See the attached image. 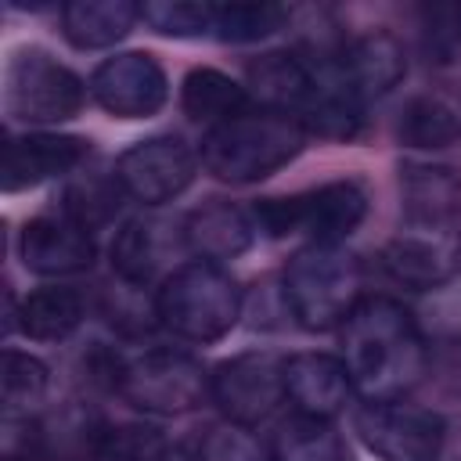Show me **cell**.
Returning <instances> with one entry per match:
<instances>
[{
	"mask_svg": "<svg viewBox=\"0 0 461 461\" xmlns=\"http://www.w3.org/2000/svg\"><path fill=\"white\" fill-rule=\"evenodd\" d=\"M180 249H187L184 245V227L176 230L169 220L137 216L115 234L112 267L126 285H151Z\"/></svg>",
	"mask_w": 461,
	"mask_h": 461,
	"instance_id": "2e32d148",
	"label": "cell"
},
{
	"mask_svg": "<svg viewBox=\"0 0 461 461\" xmlns=\"http://www.w3.org/2000/svg\"><path fill=\"white\" fill-rule=\"evenodd\" d=\"M288 7L281 4H252V0H234V4H216L212 18V36L223 43H256L285 29Z\"/></svg>",
	"mask_w": 461,
	"mask_h": 461,
	"instance_id": "d4e9b609",
	"label": "cell"
},
{
	"mask_svg": "<svg viewBox=\"0 0 461 461\" xmlns=\"http://www.w3.org/2000/svg\"><path fill=\"white\" fill-rule=\"evenodd\" d=\"M364 212H367L364 191L349 180H339V184H324L310 194L267 198L256 205L252 220L270 238L310 234V245H339L346 234L357 230Z\"/></svg>",
	"mask_w": 461,
	"mask_h": 461,
	"instance_id": "8992f818",
	"label": "cell"
},
{
	"mask_svg": "<svg viewBox=\"0 0 461 461\" xmlns=\"http://www.w3.org/2000/svg\"><path fill=\"white\" fill-rule=\"evenodd\" d=\"M140 18L162 36H212L216 4L205 0H148Z\"/></svg>",
	"mask_w": 461,
	"mask_h": 461,
	"instance_id": "83f0119b",
	"label": "cell"
},
{
	"mask_svg": "<svg viewBox=\"0 0 461 461\" xmlns=\"http://www.w3.org/2000/svg\"><path fill=\"white\" fill-rule=\"evenodd\" d=\"M137 18H140V7L130 0H72L61 7L65 36L79 50H101L119 43Z\"/></svg>",
	"mask_w": 461,
	"mask_h": 461,
	"instance_id": "44dd1931",
	"label": "cell"
},
{
	"mask_svg": "<svg viewBox=\"0 0 461 461\" xmlns=\"http://www.w3.org/2000/svg\"><path fill=\"white\" fill-rule=\"evenodd\" d=\"M270 454L274 461H342V443L331 421L295 414L277 425Z\"/></svg>",
	"mask_w": 461,
	"mask_h": 461,
	"instance_id": "cb8c5ba5",
	"label": "cell"
},
{
	"mask_svg": "<svg viewBox=\"0 0 461 461\" xmlns=\"http://www.w3.org/2000/svg\"><path fill=\"white\" fill-rule=\"evenodd\" d=\"M421 47L432 61L447 65L461 50V4H421L418 7Z\"/></svg>",
	"mask_w": 461,
	"mask_h": 461,
	"instance_id": "f1b7e54d",
	"label": "cell"
},
{
	"mask_svg": "<svg viewBox=\"0 0 461 461\" xmlns=\"http://www.w3.org/2000/svg\"><path fill=\"white\" fill-rule=\"evenodd\" d=\"M83 79L47 50H14L4 72V108L22 122H65L83 108Z\"/></svg>",
	"mask_w": 461,
	"mask_h": 461,
	"instance_id": "52a82bcc",
	"label": "cell"
},
{
	"mask_svg": "<svg viewBox=\"0 0 461 461\" xmlns=\"http://www.w3.org/2000/svg\"><path fill=\"white\" fill-rule=\"evenodd\" d=\"M86 151L90 148L83 137H65V133L11 137L4 144V166H0L4 191H22V187H36L43 180L65 176L86 158Z\"/></svg>",
	"mask_w": 461,
	"mask_h": 461,
	"instance_id": "5bb4252c",
	"label": "cell"
},
{
	"mask_svg": "<svg viewBox=\"0 0 461 461\" xmlns=\"http://www.w3.org/2000/svg\"><path fill=\"white\" fill-rule=\"evenodd\" d=\"M180 104L194 122H209V130H212V126H223L230 119L245 115L249 94H245V86H238L230 76H223L216 68H194L184 79Z\"/></svg>",
	"mask_w": 461,
	"mask_h": 461,
	"instance_id": "603a6c76",
	"label": "cell"
},
{
	"mask_svg": "<svg viewBox=\"0 0 461 461\" xmlns=\"http://www.w3.org/2000/svg\"><path fill=\"white\" fill-rule=\"evenodd\" d=\"M212 400L220 403L227 421L245 425V429L263 425L281 407V400H288L285 360L274 353H259V349L223 360L212 371Z\"/></svg>",
	"mask_w": 461,
	"mask_h": 461,
	"instance_id": "9c48e42d",
	"label": "cell"
},
{
	"mask_svg": "<svg viewBox=\"0 0 461 461\" xmlns=\"http://www.w3.org/2000/svg\"><path fill=\"white\" fill-rule=\"evenodd\" d=\"M86 317V303L72 285H47L22 299L18 328L36 342H61L68 339Z\"/></svg>",
	"mask_w": 461,
	"mask_h": 461,
	"instance_id": "7402d4cb",
	"label": "cell"
},
{
	"mask_svg": "<svg viewBox=\"0 0 461 461\" xmlns=\"http://www.w3.org/2000/svg\"><path fill=\"white\" fill-rule=\"evenodd\" d=\"M285 303L306 331L346 324L360 303V263L342 245H306L285 267Z\"/></svg>",
	"mask_w": 461,
	"mask_h": 461,
	"instance_id": "277c9868",
	"label": "cell"
},
{
	"mask_svg": "<svg viewBox=\"0 0 461 461\" xmlns=\"http://www.w3.org/2000/svg\"><path fill=\"white\" fill-rule=\"evenodd\" d=\"M90 94L104 112L119 119H148L166 104L169 83L151 54L126 50L97 65L90 76Z\"/></svg>",
	"mask_w": 461,
	"mask_h": 461,
	"instance_id": "8fae6325",
	"label": "cell"
},
{
	"mask_svg": "<svg viewBox=\"0 0 461 461\" xmlns=\"http://www.w3.org/2000/svg\"><path fill=\"white\" fill-rule=\"evenodd\" d=\"M256 238V220L234 202H209L184 220V245L202 263L238 259Z\"/></svg>",
	"mask_w": 461,
	"mask_h": 461,
	"instance_id": "ac0fdd59",
	"label": "cell"
},
{
	"mask_svg": "<svg viewBox=\"0 0 461 461\" xmlns=\"http://www.w3.org/2000/svg\"><path fill=\"white\" fill-rule=\"evenodd\" d=\"M382 267L407 288H436L461 270V238L447 227L407 223V230L382 249Z\"/></svg>",
	"mask_w": 461,
	"mask_h": 461,
	"instance_id": "7c38bea8",
	"label": "cell"
},
{
	"mask_svg": "<svg viewBox=\"0 0 461 461\" xmlns=\"http://www.w3.org/2000/svg\"><path fill=\"white\" fill-rule=\"evenodd\" d=\"M457 137L461 122L439 97H414L400 115V140L407 148H450Z\"/></svg>",
	"mask_w": 461,
	"mask_h": 461,
	"instance_id": "4316f807",
	"label": "cell"
},
{
	"mask_svg": "<svg viewBox=\"0 0 461 461\" xmlns=\"http://www.w3.org/2000/svg\"><path fill=\"white\" fill-rule=\"evenodd\" d=\"M339 68H342L349 90L360 101H371V97L389 94L403 79L407 58H403V47L396 43V36H389V32H367V36H357L339 54Z\"/></svg>",
	"mask_w": 461,
	"mask_h": 461,
	"instance_id": "d6986e66",
	"label": "cell"
},
{
	"mask_svg": "<svg viewBox=\"0 0 461 461\" xmlns=\"http://www.w3.org/2000/svg\"><path fill=\"white\" fill-rule=\"evenodd\" d=\"M400 198L407 223L450 227L461 216V169L443 162H403Z\"/></svg>",
	"mask_w": 461,
	"mask_h": 461,
	"instance_id": "e0dca14e",
	"label": "cell"
},
{
	"mask_svg": "<svg viewBox=\"0 0 461 461\" xmlns=\"http://www.w3.org/2000/svg\"><path fill=\"white\" fill-rule=\"evenodd\" d=\"M155 317L176 339L216 342L241 317V288L223 267L194 259L162 281L155 295Z\"/></svg>",
	"mask_w": 461,
	"mask_h": 461,
	"instance_id": "3957f363",
	"label": "cell"
},
{
	"mask_svg": "<svg viewBox=\"0 0 461 461\" xmlns=\"http://www.w3.org/2000/svg\"><path fill=\"white\" fill-rule=\"evenodd\" d=\"M0 389H4V421L14 425L18 418H29L40 400L47 396V367L18 349L4 353V371H0Z\"/></svg>",
	"mask_w": 461,
	"mask_h": 461,
	"instance_id": "484cf974",
	"label": "cell"
},
{
	"mask_svg": "<svg viewBox=\"0 0 461 461\" xmlns=\"http://www.w3.org/2000/svg\"><path fill=\"white\" fill-rule=\"evenodd\" d=\"M18 249H22V263L43 277H68L90 270L94 263V238L68 212L29 220Z\"/></svg>",
	"mask_w": 461,
	"mask_h": 461,
	"instance_id": "4fadbf2b",
	"label": "cell"
},
{
	"mask_svg": "<svg viewBox=\"0 0 461 461\" xmlns=\"http://www.w3.org/2000/svg\"><path fill=\"white\" fill-rule=\"evenodd\" d=\"M115 389L148 414H187L212 396V375L180 349H148L115 367Z\"/></svg>",
	"mask_w": 461,
	"mask_h": 461,
	"instance_id": "5b68a950",
	"label": "cell"
},
{
	"mask_svg": "<svg viewBox=\"0 0 461 461\" xmlns=\"http://www.w3.org/2000/svg\"><path fill=\"white\" fill-rule=\"evenodd\" d=\"M306 130L281 112H245L202 137V166L227 184H252L303 151Z\"/></svg>",
	"mask_w": 461,
	"mask_h": 461,
	"instance_id": "7a4b0ae2",
	"label": "cell"
},
{
	"mask_svg": "<svg viewBox=\"0 0 461 461\" xmlns=\"http://www.w3.org/2000/svg\"><path fill=\"white\" fill-rule=\"evenodd\" d=\"M119 184L115 187H101L97 180H90V184H83V187H72L68 194H65V212L72 216V220H79L86 230H94L97 223H104L115 209H119Z\"/></svg>",
	"mask_w": 461,
	"mask_h": 461,
	"instance_id": "4dcf8cb0",
	"label": "cell"
},
{
	"mask_svg": "<svg viewBox=\"0 0 461 461\" xmlns=\"http://www.w3.org/2000/svg\"><path fill=\"white\" fill-rule=\"evenodd\" d=\"M285 393H288L295 414L331 421L346 407V400L353 393V382H349V371H346L342 357L295 353L292 360H285Z\"/></svg>",
	"mask_w": 461,
	"mask_h": 461,
	"instance_id": "9a60e30c",
	"label": "cell"
},
{
	"mask_svg": "<svg viewBox=\"0 0 461 461\" xmlns=\"http://www.w3.org/2000/svg\"><path fill=\"white\" fill-rule=\"evenodd\" d=\"M191 180H194V151L173 133L137 140L115 162V184L122 187V194H130L140 205L173 202Z\"/></svg>",
	"mask_w": 461,
	"mask_h": 461,
	"instance_id": "30bf717a",
	"label": "cell"
},
{
	"mask_svg": "<svg viewBox=\"0 0 461 461\" xmlns=\"http://www.w3.org/2000/svg\"><path fill=\"white\" fill-rule=\"evenodd\" d=\"M249 86L267 104V112H281L299 122V112L313 90V61H303L292 50L263 54L249 65Z\"/></svg>",
	"mask_w": 461,
	"mask_h": 461,
	"instance_id": "ffe728a7",
	"label": "cell"
},
{
	"mask_svg": "<svg viewBox=\"0 0 461 461\" xmlns=\"http://www.w3.org/2000/svg\"><path fill=\"white\" fill-rule=\"evenodd\" d=\"M353 429L378 461H439L447 439L443 418L407 400H367Z\"/></svg>",
	"mask_w": 461,
	"mask_h": 461,
	"instance_id": "ba28073f",
	"label": "cell"
},
{
	"mask_svg": "<svg viewBox=\"0 0 461 461\" xmlns=\"http://www.w3.org/2000/svg\"><path fill=\"white\" fill-rule=\"evenodd\" d=\"M342 364L364 400H403L429 364L414 317L385 295L360 299L342 324Z\"/></svg>",
	"mask_w": 461,
	"mask_h": 461,
	"instance_id": "6da1fadb",
	"label": "cell"
},
{
	"mask_svg": "<svg viewBox=\"0 0 461 461\" xmlns=\"http://www.w3.org/2000/svg\"><path fill=\"white\" fill-rule=\"evenodd\" d=\"M122 461H198V457H191L180 447H169V443H158V439H144V443L130 447L122 454Z\"/></svg>",
	"mask_w": 461,
	"mask_h": 461,
	"instance_id": "1f68e13d",
	"label": "cell"
},
{
	"mask_svg": "<svg viewBox=\"0 0 461 461\" xmlns=\"http://www.w3.org/2000/svg\"><path fill=\"white\" fill-rule=\"evenodd\" d=\"M198 461H274L270 447H263L245 425H216L205 432Z\"/></svg>",
	"mask_w": 461,
	"mask_h": 461,
	"instance_id": "f546056e",
	"label": "cell"
}]
</instances>
